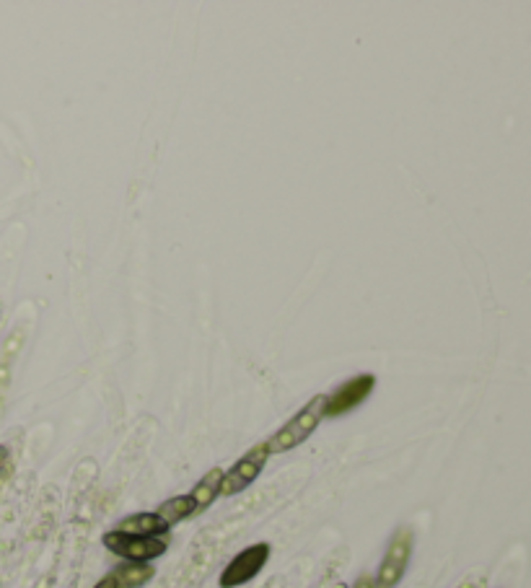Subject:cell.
<instances>
[{
    "label": "cell",
    "instance_id": "10",
    "mask_svg": "<svg viewBox=\"0 0 531 588\" xmlns=\"http://www.w3.org/2000/svg\"><path fill=\"white\" fill-rule=\"evenodd\" d=\"M156 513H159L161 519L166 521V526H174L179 524V521H187L192 519L197 513V506H195V500L190 498V493L187 495H174V498L164 500L159 508H156Z\"/></svg>",
    "mask_w": 531,
    "mask_h": 588
},
{
    "label": "cell",
    "instance_id": "8",
    "mask_svg": "<svg viewBox=\"0 0 531 588\" xmlns=\"http://www.w3.org/2000/svg\"><path fill=\"white\" fill-rule=\"evenodd\" d=\"M109 576L114 578L117 588H143L146 583L153 581L156 568L151 563H125L117 565Z\"/></svg>",
    "mask_w": 531,
    "mask_h": 588
},
{
    "label": "cell",
    "instance_id": "9",
    "mask_svg": "<svg viewBox=\"0 0 531 588\" xmlns=\"http://www.w3.org/2000/svg\"><path fill=\"white\" fill-rule=\"evenodd\" d=\"M221 482H223V469L213 467L208 472V475L203 477V480H200L195 487H192L190 498L195 500L197 513L208 511V508L215 503V498H221Z\"/></svg>",
    "mask_w": 531,
    "mask_h": 588
},
{
    "label": "cell",
    "instance_id": "7",
    "mask_svg": "<svg viewBox=\"0 0 531 588\" xmlns=\"http://www.w3.org/2000/svg\"><path fill=\"white\" fill-rule=\"evenodd\" d=\"M114 529L122 534H135V537H169V526L156 511L133 513V516L122 519Z\"/></svg>",
    "mask_w": 531,
    "mask_h": 588
},
{
    "label": "cell",
    "instance_id": "3",
    "mask_svg": "<svg viewBox=\"0 0 531 588\" xmlns=\"http://www.w3.org/2000/svg\"><path fill=\"white\" fill-rule=\"evenodd\" d=\"M102 544L127 563H151L169 550V537H135L112 529L104 534Z\"/></svg>",
    "mask_w": 531,
    "mask_h": 588
},
{
    "label": "cell",
    "instance_id": "6",
    "mask_svg": "<svg viewBox=\"0 0 531 588\" xmlns=\"http://www.w3.org/2000/svg\"><path fill=\"white\" fill-rule=\"evenodd\" d=\"M376 389V376L373 374H358L353 379L342 381L335 392L327 394V402H324V418L335 420L353 412L355 407H361L368 397Z\"/></svg>",
    "mask_w": 531,
    "mask_h": 588
},
{
    "label": "cell",
    "instance_id": "13",
    "mask_svg": "<svg viewBox=\"0 0 531 588\" xmlns=\"http://www.w3.org/2000/svg\"><path fill=\"white\" fill-rule=\"evenodd\" d=\"M464 588H472V586H464Z\"/></svg>",
    "mask_w": 531,
    "mask_h": 588
},
{
    "label": "cell",
    "instance_id": "2",
    "mask_svg": "<svg viewBox=\"0 0 531 588\" xmlns=\"http://www.w3.org/2000/svg\"><path fill=\"white\" fill-rule=\"evenodd\" d=\"M412 547H415V532L402 526L394 532V537L389 539V547L384 552V560H381L373 583L376 588H397L399 581L405 578L407 568H410L412 560Z\"/></svg>",
    "mask_w": 531,
    "mask_h": 588
},
{
    "label": "cell",
    "instance_id": "1",
    "mask_svg": "<svg viewBox=\"0 0 531 588\" xmlns=\"http://www.w3.org/2000/svg\"><path fill=\"white\" fill-rule=\"evenodd\" d=\"M324 402H327V394H317L311 397L301 410L293 415L285 425H280L270 438H267V449L272 454H285V451L298 449L301 443L309 441L314 436V430L319 428V423L324 420Z\"/></svg>",
    "mask_w": 531,
    "mask_h": 588
},
{
    "label": "cell",
    "instance_id": "12",
    "mask_svg": "<svg viewBox=\"0 0 531 588\" xmlns=\"http://www.w3.org/2000/svg\"><path fill=\"white\" fill-rule=\"evenodd\" d=\"M94 588H117V583H114V578H112V576H109V573H107V576H104V578H102V581L96 583V586H94Z\"/></svg>",
    "mask_w": 531,
    "mask_h": 588
},
{
    "label": "cell",
    "instance_id": "11",
    "mask_svg": "<svg viewBox=\"0 0 531 588\" xmlns=\"http://www.w3.org/2000/svg\"><path fill=\"white\" fill-rule=\"evenodd\" d=\"M353 588H376V583H373L371 576H366V573H363V576L353 583Z\"/></svg>",
    "mask_w": 531,
    "mask_h": 588
},
{
    "label": "cell",
    "instance_id": "4",
    "mask_svg": "<svg viewBox=\"0 0 531 588\" xmlns=\"http://www.w3.org/2000/svg\"><path fill=\"white\" fill-rule=\"evenodd\" d=\"M267 459H270V449H267V441L257 443L247 454L236 459L234 467L223 472L221 482V495L223 498H231V495L244 493L247 487H252L257 482V477L262 475V469L267 467Z\"/></svg>",
    "mask_w": 531,
    "mask_h": 588
},
{
    "label": "cell",
    "instance_id": "5",
    "mask_svg": "<svg viewBox=\"0 0 531 588\" xmlns=\"http://www.w3.org/2000/svg\"><path fill=\"white\" fill-rule=\"evenodd\" d=\"M270 552V544L257 542L252 544V547H247V550H241L239 555L231 557V563L223 568L221 578H218L221 588H239L244 586V583L254 581L267 565V560H270Z\"/></svg>",
    "mask_w": 531,
    "mask_h": 588
}]
</instances>
